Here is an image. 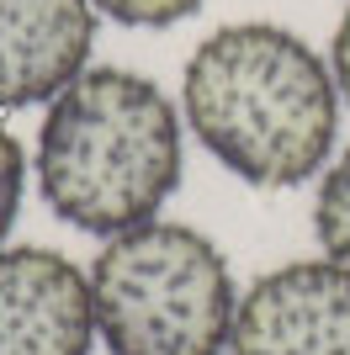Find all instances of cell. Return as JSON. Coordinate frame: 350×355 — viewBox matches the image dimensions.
I'll list each match as a JSON object with an SVG mask.
<instances>
[{"label": "cell", "instance_id": "cell-10", "mask_svg": "<svg viewBox=\"0 0 350 355\" xmlns=\"http://www.w3.org/2000/svg\"><path fill=\"white\" fill-rule=\"evenodd\" d=\"M329 69H335V85H340V101L350 106V6L335 27V43H329Z\"/></svg>", "mask_w": 350, "mask_h": 355}, {"label": "cell", "instance_id": "cell-7", "mask_svg": "<svg viewBox=\"0 0 350 355\" xmlns=\"http://www.w3.org/2000/svg\"><path fill=\"white\" fill-rule=\"evenodd\" d=\"M313 234L319 250L340 266H350V148L340 159H329V170L319 175L313 191Z\"/></svg>", "mask_w": 350, "mask_h": 355}, {"label": "cell", "instance_id": "cell-6", "mask_svg": "<svg viewBox=\"0 0 350 355\" xmlns=\"http://www.w3.org/2000/svg\"><path fill=\"white\" fill-rule=\"evenodd\" d=\"M90 0H0V112L48 106L90 69Z\"/></svg>", "mask_w": 350, "mask_h": 355}, {"label": "cell", "instance_id": "cell-3", "mask_svg": "<svg viewBox=\"0 0 350 355\" xmlns=\"http://www.w3.org/2000/svg\"><path fill=\"white\" fill-rule=\"evenodd\" d=\"M96 340L112 355H223L233 334V270L191 223H138L90 260Z\"/></svg>", "mask_w": 350, "mask_h": 355}, {"label": "cell", "instance_id": "cell-4", "mask_svg": "<svg viewBox=\"0 0 350 355\" xmlns=\"http://www.w3.org/2000/svg\"><path fill=\"white\" fill-rule=\"evenodd\" d=\"M228 355H350V266L292 260L233 308Z\"/></svg>", "mask_w": 350, "mask_h": 355}, {"label": "cell", "instance_id": "cell-2", "mask_svg": "<svg viewBox=\"0 0 350 355\" xmlns=\"http://www.w3.org/2000/svg\"><path fill=\"white\" fill-rule=\"evenodd\" d=\"M186 117L149 74L85 69L48 101L38 133V196L58 223L117 239L154 223L181 186Z\"/></svg>", "mask_w": 350, "mask_h": 355}, {"label": "cell", "instance_id": "cell-5", "mask_svg": "<svg viewBox=\"0 0 350 355\" xmlns=\"http://www.w3.org/2000/svg\"><path fill=\"white\" fill-rule=\"evenodd\" d=\"M90 276L58 250H0V355H90Z\"/></svg>", "mask_w": 350, "mask_h": 355}, {"label": "cell", "instance_id": "cell-8", "mask_svg": "<svg viewBox=\"0 0 350 355\" xmlns=\"http://www.w3.org/2000/svg\"><path fill=\"white\" fill-rule=\"evenodd\" d=\"M90 6H96V16H106V21L154 32V27H175V21L197 16L202 0H90Z\"/></svg>", "mask_w": 350, "mask_h": 355}, {"label": "cell", "instance_id": "cell-9", "mask_svg": "<svg viewBox=\"0 0 350 355\" xmlns=\"http://www.w3.org/2000/svg\"><path fill=\"white\" fill-rule=\"evenodd\" d=\"M22 196H27V148L0 122V250H6V239H11V228H16Z\"/></svg>", "mask_w": 350, "mask_h": 355}, {"label": "cell", "instance_id": "cell-1", "mask_svg": "<svg viewBox=\"0 0 350 355\" xmlns=\"http://www.w3.org/2000/svg\"><path fill=\"white\" fill-rule=\"evenodd\" d=\"M340 112L329 59L276 21L207 32L181 74V117L197 144L260 191H287L329 170Z\"/></svg>", "mask_w": 350, "mask_h": 355}]
</instances>
